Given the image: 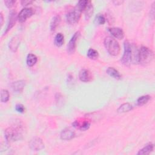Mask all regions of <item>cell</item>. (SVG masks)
<instances>
[{"label":"cell","mask_w":155,"mask_h":155,"mask_svg":"<svg viewBox=\"0 0 155 155\" xmlns=\"http://www.w3.org/2000/svg\"><path fill=\"white\" fill-rule=\"evenodd\" d=\"M9 15H9L8 22L7 27V28L5 30V31L4 33L5 35L15 25V24L16 23V21L18 19V16H16V13L13 10H11Z\"/></svg>","instance_id":"7c38bea8"},{"label":"cell","mask_w":155,"mask_h":155,"mask_svg":"<svg viewBox=\"0 0 155 155\" xmlns=\"http://www.w3.org/2000/svg\"><path fill=\"white\" fill-rule=\"evenodd\" d=\"M15 110L18 113H23L24 112V111H25V108H24L23 105H22L21 104H18L15 106Z\"/></svg>","instance_id":"4316f807"},{"label":"cell","mask_w":155,"mask_h":155,"mask_svg":"<svg viewBox=\"0 0 155 155\" xmlns=\"http://www.w3.org/2000/svg\"><path fill=\"white\" fill-rule=\"evenodd\" d=\"M150 99V96L149 95H143L140 96L137 100V105L138 106H142L146 104Z\"/></svg>","instance_id":"603a6c76"},{"label":"cell","mask_w":155,"mask_h":155,"mask_svg":"<svg viewBox=\"0 0 155 155\" xmlns=\"http://www.w3.org/2000/svg\"><path fill=\"white\" fill-rule=\"evenodd\" d=\"M9 93L5 89H2L1 90V101L2 102L5 103L9 100Z\"/></svg>","instance_id":"d4e9b609"},{"label":"cell","mask_w":155,"mask_h":155,"mask_svg":"<svg viewBox=\"0 0 155 155\" xmlns=\"http://www.w3.org/2000/svg\"><path fill=\"white\" fill-rule=\"evenodd\" d=\"M37 61L38 58L36 56L32 53H29L27 56L26 62L28 67H33V65H35L37 62Z\"/></svg>","instance_id":"ffe728a7"},{"label":"cell","mask_w":155,"mask_h":155,"mask_svg":"<svg viewBox=\"0 0 155 155\" xmlns=\"http://www.w3.org/2000/svg\"><path fill=\"white\" fill-rule=\"evenodd\" d=\"M116 2V4H118V3H122V1H116V2Z\"/></svg>","instance_id":"4dcf8cb0"},{"label":"cell","mask_w":155,"mask_h":155,"mask_svg":"<svg viewBox=\"0 0 155 155\" xmlns=\"http://www.w3.org/2000/svg\"><path fill=\"white\" fill-rule=\"evenodd\" d=\"M25 85V81L24 80H19L12 84V88L15 93H21Z\"/></svg>","instance_id":"4fadbf2b"},{"label":"cell","mask_w":155,"mask_h":155,"mask_svg":"<svg viewBox=\"0 0 155 155\" xmlns=\"http://www.w3.org/2000/svg\"><path fill=\"white\" fill-rule=\"evenodd\" d=\"M104 45L110 54L117 56L119 54L120 51L119 44L114 38L110 36L106 37L104 39Z\"/></svg>","instance_id":"277c9868"},{"label":"cell","mask_w":155,"mask_h":155,"mask_svg":"<svg viewBox=\"0 0 155 155\" xmlns=\"http://www.w3.org/2000/svg\"><path fill=\"white\" fill-rule=\"evenodd\" d=\"M72 125L74 127L77 128L81 130L85 131L90 128V122L87 120H83L81 121L76 120L72 124Z\"/></svg>","instance_id":"8fae6325"},{"label":"cell","mask_w":155,"mask_h":155,"mask_svg":"<svg viewBox=\"0 0 155 155\" xmlns=\"http://www.w3.org/2000/svg\"><path fill=\"white\" fill-rule=\"evenodd\" d=\"M29 147L33 151H39L44 148V143L41 139L35 137L31 139L29 142Z\"/></svg>","instance_id":"8992f818"},{"label":"cell","mask_w":155,"mask_h":155,"mask_svg":"<svg viewBox=\"0 0 155 155\" xmlns=\"http://www.w3.org/2000/svg\"><path fill=\"white\" fill-rule=\"evenodd\" d=\"M94 22L98 25H103L105 22V18L102 14H98L95 18Z\"/></svg>","instance_id":"484cf974"},{"label":"cell","mask_w":155,"mask_h":155,"mask_svg":"<svg viewBox=\"0 0 155 155\" xmlns=\"http://www.w3.org/2000/svg\"><path fill=\"white\" fill-rule=\"evenodd\" d=\"M154 58L153 52L149 48L142 46L138 51V63L142 65L149 64Z\"/></svg>","instance_id":"3957f363"},{"label":"cell","mask_w":155,"mask_h":155,"mask_svg":"<svg viewBox=\"0 0 155 155\" xmlns=\"http://www.w3.org/2000/svg\"><path fill=\"white\" fill-rule=\"evenodd\" d=\"M87 56L89 59L95 60V59H97V58L99 56V53L97 50L93 49V48H90L87 51Z\"/></svg>","instance_id":"cb8c5ba5"},{"label":"cell","mask_w":155,"mask_h":155,"mask_svg":"<svg viewBox=\"0 0 155 155\" xmlns=\"http://www.w3.org/2000/svg\"><path fill=\"white\" fill-rule=\"evenodd\" d=\"M79 79L84 82H88L92 81L93 75L87 69H82L79 73Z\"/></svg>","instance_id":"9c48e42d"},{"label":"cell","mask_w":155,"mask_h":155,"mask_svg":"<svg viewBox=\"0 0 155 155\" xmlns=\"http://www.w3.org/2000/svg\"><path fill=\"white\" fill-rule=\"evenodd\" d=\"M60 22H61V17L59 15H56L52 18L50 22V30L51 31H54L56 29Z\"/></svg>","instance_id":"d6986e66"},{"label":"cell","mask_w":155,"mask_h":155,"mask_svg":"<svg viewBox=\"0 0 155 155\" xmlns=\"http://www.w3.org/2000/svg\"><path fill=\"white\" fill-rule=\"evenodd\" d=\"M64 41V35L62 33H59L54 37V43L56 46L61 47V46H62L63 45Z\"/></svg>","instance_id":"7402d4cb"},{"label":"cell","mask_w":155,"mask_h":155,"mask_svg":"<svg viewBox=\"0 0 155 155\" xmlns=\"http://www.w3.org/2000/svg\"><path fill=\"white\" fill-rule=\"evenodd\" d=\"M124 46V52L120 61L123 65L128 67L131 62V45L128 41H125Z\"/></svg>","instance_id":"5b68a950"},{"label":"cell","mask_w":155,"mask_h":155,"mask_svg":"<svg viewBox=\"0 0 155 155\" xmlns=\"http://www.w3.org/2000/svg\"><path fill=\"white\" fill-rule=\"evenodd\" d=\"M154 149V145L152 143H147L145 147H143L142 149H140L137 155H143V154H148L151 152L153 151Z\"/></svg>","instance_id":"2e32d148"},{"label":"cell","mask_w":155,"mask_h":155,"mask_svg":"<svg viewBox=\"0 0 155 155\" xmlns=\"http://www.w3.org/2000/svg\"><path fill=\"white\" fill-rule=\"evenodd\" d=\"M74 132L69 128L63 130L60 134L61 139L64 140H69L74 137Z\"/></svg>","instance_id":"5bb4252c"},{"label":"cell","mask_w":155,"mask_h":155,"mask_svg":"<svg viewBox=\"0 0 155 155\" xmlns=\"http://www.w3.org/2000/svg\"><path fill=\"white\" fill-rule=\"evenodd\" d=\"M80 36V32L76 31L73 36L71 37V39L70 40L67 47V52L69 54H73L74 53L75 50H76V42L79 38Z\"/></svg>","instance_id":"ba28073f"},{"label":"cell","mask_w":155,"mask_h":155,"mask_svg":"<svg viewBox=\"0 0 155 155\" xmlns=\"http://www.w3.org/2000/svg\"><path fill=\"white\" fill-rule=\"evenodd\" d=\"M19 43H20L19 38L18 36H16L13 37L9 42V48H10V49L12 51L15 52L17 50V49H18V48L19 45Z\"/></svg>","instance_id":"9a60e30c"},{"label":"cell","mask_w":155,"mask_h":155,"mask_svg":"<svg viewBox=\"0 0 155 155\" xmlns=\"http://www.w3.org/2000/svg\"><path fill=\"white\" fill-rule=\"evenodd\" d=\"M33 2L32 1H29V0H23L21 1V4L23 6H27L30 4H31Z\"/></svg>","instance_id":"f1b7e54d"},{"label":"cell","mask_w":155,"mask_h":155,"mask_svg":"<svg viewBox=\"0 0 155 155\" xmlns=\"http://www.w3.org/2000/svg\"><path fill=\"white\" fill-rule=\"evenodd\" d=\"M33 13L34 11L31 8H24L19 13L18 15V19L21 23L24 22L27 19L30 18Z\"/></svg>","instance_id":"52a82bcc"},{"label":"cell","mask_w":155,"mask_h":155,"mask_svg":"<svg viewBox=\"0 0 155 155\" xmlns=\"http://www.w3.org/2000/svg\"><path fill=\"white\" fill-rule=\"evenodd\" d=\"M5 140L8 142L17 141L22 137V128L21 125L17 124L7 128L4 132Z\"/></svg>","instance_id":"7a4b0ae2"},{"label":"cell","mask_w":155,"mask_h":155,"mask_svg":"<svg viewBox=\"0 0 155 155\" xmlns=\"http://www.w3.org/2000/svg\"><path fill=\"white\" fill-rule=\"evenodd\" d=\"M0 21H1V25L2 26L3 24V21H4V18H3V15H2V13H1V14H0Z\"/></svg>","instance_id":"f546056e"},{"label":"cell","mask_w":155,"mask_h":155,"mask_svg":"<svg viewBox=\"0 0 155 155\" xmlns=\"http://www.w3.org/2000/svg\"><path fill=\"white\" fill-rule=\"evenodd\" d=\"M133 109V106L129 103H125L122 104L117 110L118 113H123L131 111Z\"/></svg>","instance_id":"44dd1931"},{"label":"cell","mask_w":155,"mask_h":155,"mask_svg":"<svg viewBox=\"0 0 155 155\" xmlns=\"http://www.w3.org/2000/svg\"><path fill=\"white\" fill-rule=\"evenodd\" d=\"M4 3H5V4L7 7L11 8L13 5V4L15 3V1H13V0H7V1H4Z\"/></svg>","instance_id":"83f0119b"},{"label":"cell","mask_w":155,"mask_h":155,"mask_svg":"<svg viewBox=\"0 0 155 155\" xmlns=\"http://www.w3.org/2000/svg\"><path fill=\"white\" fill-rule=\"evenodd\" d=\"M93 5L91 4V1H88L87 2V4L85 7L84 9V12H85V18L87 20L89 19L91 16H92L93 13Z\"/></svg>","instance_id":"e0dca14e"},{"label":"cell","mask_w":155,"mask_h":155,"mask_svg":"<svg viewBox=\"0 0 155 155\" xmlns=\"http://www.w3.org/2000/svg\"><path fill=\"white\" fill-rule=\"evenodd\" d=\"M87 2L88 1L86 0H81L77 3L75 7L67 15L66 19L67 22L70 24H74L79 21L81 13L84 10Z\"/></svg>","instance_id":"6da1fadb"},{"label":"cell","mask_w":155,"mask_h":155,"mask_svg":"<svg viewBox=\"0 0 155 155\" xmlns=\"http://www.w3.org/2000/svg\"><path fill=\"white\" fill-rule=\"evenodd\" d=\"M108 31L115 38L118 39H122L124 37V33L122 28L119 27H110L108 28Z\"/></svg>","instance_id":"30bf717a"},{"label":"cell","mask_w":155,"mask_h":155,"mask_svg":"<svg viewBox=\"0 0 155 155\" xmlns=\"http://www.w3.org/2000/svg\"><path fill=\"white\" fill-rule=\"evenodd\" d=\"M107 73L111 77L116 79H120L122 76L119 73V72L115 69L114 67H108L106 70Z\"/></svg>","instance_id":"ac0fdd59"}]
</instances>
